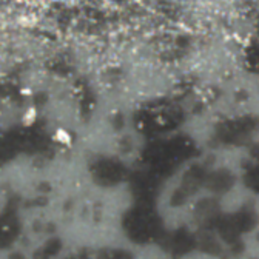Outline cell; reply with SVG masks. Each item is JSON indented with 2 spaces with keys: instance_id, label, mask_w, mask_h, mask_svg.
<instances>
[{
  "instance_id": "2",
  "label": "cell",
  "mask_w": 259,
  "mask_h": 259,
  "mask_svg": "<svg viewBox=\"0 0 259 259\" xmlns=\"http://www.w3.org/2000/svg\"><path fill=\"white\" fill-rule=\"evenodd\" d=\"M36 119H37V111H36V108H28L26 113L23 114V123H25L26 126H31L32 123L36 122Z\"/></svg>"
},
{
  "instance_id": "3",
  "label": "cell",
  "mask_w": 259,
  "mask_h": 259,
  "mask_svg": "<svg viewBox=\"0 0 259 259\" xmlns=\"http://www.w3.org/2000/svg\"><path fill=\"white\" fill-rule=\"evenodd\" d=\"M10 259H23V257H22L20 254H13V256H11Z\"/></svg>"
},
{
  "instance_id": "1",
  "label": "cell",
  "mask_w": 259,
  "mask_h": 259,
  "mask_svg": "<svg viewBox=\"0 0 259 259\" xmlns=\"http://www.w3.org/2000/svg\"><path fill=\"white\" fill-rule=\"evenodd\" d=\"M54 141L59 142V144H63V145H70L71 144V135L67 132V130L59 128V130H56V133H54Z\"/></svg>"
}]
</instances>
